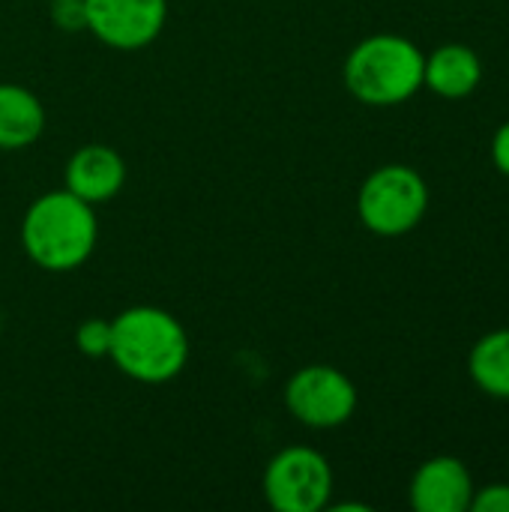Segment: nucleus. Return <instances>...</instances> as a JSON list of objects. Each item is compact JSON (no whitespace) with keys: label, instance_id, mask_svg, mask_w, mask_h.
Here are the masks:
<instances>
[{"label":"nucleus","instance_id":"nucleus-7","mask_svg":"<svg viewBox=\"0 0 509 512\" xmlns=\"http://www.w3.org/2000/svg\"><path fill=\"white\" fill-rule=\"evenodd\" d=\"M87 33L117 51H141L159 39L168 0H84Z\"/></svg>","mask_w":509,"mask_h":512},{"label":"nucleus","instance_id":"nucleus-13","mask_svg":"<svg viewBox=\"0 0 509 512\" xmlns=\"http://www.w3.org/2000/svg\"><path fill=\"white\" fill-rule=\"evenodd\" d=\"M75 348L90 360H105L111 351V318H84L75 330Z\"/></svg>","mask_w":509,"mask_h":512},{"label":"nucleus","instance_id":"nucleus-9","mask_svg":"<svg viewBox=\"0 0 509 512\" xmlns=\"http://www.w3.org/2000/svg\"><path fill=\"white\" fill-rule=\"evenodd\" d=\"M126 186V162L108 144H84L78 147L63 168V189L78 195L81 201L99 207L114 201Z\"/></svg>","mask_w":509,"mask_h":512},{"label":"nucleus","instance_id":"nucleus-12","mask_svg":"<svg viewBox=\"0 0 509 512\" xmlns=\"http://www.w3.org/2000/svg\"><path fill=\"white\" fill-rule=\"evenodd\" d=\"M468 375L480 393L509 402V327L477 339L468 354Z\"/></svg>","mask_w":509,"mask_h":512},{"label":"nucleus","instance_id":"nucleus-18","mask_svg":"<svg viewBox=\"0 0 509 512\" xmlns=\"http://www.w3.org/2000/svg\"><path fill=\"white\" fill-rule=\"evenodd\" d=\"M48 3H54V0H48Z\"/></svg>","mask_w":509,"mask_h":512},{"label":"nucleus","instance_id":"nucleus-16","mask_svg":"<svg viewBox=\"0 0 509 512\" xmlns=\"http://www.w3.org/2000/svg\"><path fill=\"white\" fill-rule=\"evenodd\" d=\"M492 162L504 177H509V120L498 126V132L492 138Z\"/></svg>","mask_w":509,"mask_h":512},{"label":"nucleus","instance_id":"nucleus-10","mask_svg":"<svg viewBox=\"0 0 509 512\" xmlns=\"http://www.w3.org/2000/svg\"><path fill=\"white\" fill-rule=\"evenodd\" d=\"M483 81L480 54L471 45L447 42L426 54L423 63V87H429L441 99H465Z\"/></svg>","mask_w":509,"mask_h":512},{"label":"nucleus","instance_id":"nucleus-5","mask_svg":"<svg viewBox=\"0 0 509 512\" xmlns=\"http://www.w3.org/2000/svg\"><path fill=\"white\" fill-rule=\"evenodd\" d=\"M264 498L276 512H321L333 498V468L315 447H285L264 471Z\"/></svg>","mask_w":509,"mask_h":512},{"label":"nucleus","instance_id":"nucleus-1","mask_svg":"<svg viewBox=\"0 0 509 512\" xmlns=\"http://www.w3.org/2000/svg\"><path fill=\"white\" fill-rule=\"evenodd\" d=\"M189 333L177 315L159 306H129L111 318L108 360L138 384H168L189 363Z\"/></svg>","mask_w":509,"mask_h":512},{"label":"nucleus","instance_id":"nucleus-11","mask_svg":"<svg viewBox=\"0 0 509 512\" xmlns=\"http://www.w3.org/2000/svg\"><path fill=\"white\" fill-rule=\"evenodd\" d=\"M45 132V105L21 84L0 81V150H24Z\"/></svg>","mask_w":509,"mask_h":512},{"label":"nucleus","instance_id":"nucleus-6","mask_svg":"<svg viewBox=\"0 0 509 512\" xmlns=\"http://www.w3.org/2000/svg\"><path fill=\"white\" fill-rule=\"evenodd\" d=\"M360 393L354 381L327 363L297 369L285 384V408L306 429H339L357 411Z\"/></svg>","mask_w":509,"mask_h":512},{"label":"nucleus","instance_id":"nucleus-4","mask_svg":"<svg viewBox=\"0 0 509 512\" xmlns=\"http://www.w3.org/2000/svg\"><path fill=\"white\" fill-rule=\"evenodd\" d=\"M429 210V183L411 165L375 168L357 192V216L378 237L411 234Z\"/></svg>","mask_w":509,"mask_h":512},{"label":"nucleus","instance_id":"nucleus-14","mask_svg":"<svg viewBox=\"0 0 509 512\" xmlns=\"http://www.w3.org/2000/svg\"><path fill=\"white\" fill-rule=\"evenodd\" d=\"M51 21L63 33H87V9L84 0H54L51 3Z\"/></svg>","mask_w":509,"mask_h":512},{"label":"nucleus","instance_id":"nucleus-17","mask_svg":"<svg viewBox=\"0 0 509 512\" xmlns=\"http://www.w3.org/2000/svg\"><path fill=\"white\" fill-rule=\"evenodd\" d=\"M0 330H3V312H0Z\"/></svg>","mask_w":509,"mask_h":512},{"label":"nucleus","instance_id":"nucleus-2","mask_svg":"<svg viewBox=\"0 0 509 512\" xmlns=\"http://www.w3.org/2000/svg\"><path fill=\"white\" fill-rule=\"evenodd\" d=\"M96 243V207L69 189L39 195L21 219V249L39 270L48 273L78 270L93 255Z\"/></svg>","mask_w":509,"mask_h":512},{"label":"nucleus","instance_id":"nucleus-15","mask_svg":"<svg viewBox=\"0 0 509 512\" xmlns=\"http://www.w3.org/2000/svg\"><path fill=\"white\" fill-rule=\"evenodd\" d=\"M471 512H509V480L507 483H489L483 489H474Z\"/></svg>","mask_w":509,"mask_h":512},{"label":"nucleus","instance_id":"nucleus-8","mask_svg":"<svg viewBox=\"0 0 509 512\" xmlns=\"http://www.w3.org/2000/svg\"><path fill=\"white\" fill-rule=\"evenodd\" d=\"M474 489V477L462 459L432 456L414 471L408 501L417 512H468Z\"/></svg>","mask_w":509,"mask_h":512},{"label":"nucleus","instance_id":"nucleus-3","mask_svg":"<svg viewBox=\"0 0 509 512\" xmlns=\"http://www.w3.org/2000/svg\"><path fill=\"white\" fill-rule=\"evenodd\" d=\"M426 54L402 33H372L360 39L342 66L348 93L372 108H393L423 90Z\"/></svg>","mask_w":509,"mask_h":512}]
</instances>
